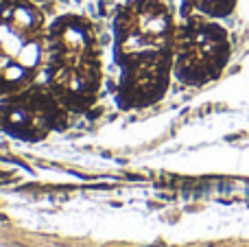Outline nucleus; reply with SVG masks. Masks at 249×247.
<instances>
[{
	"label": "nucleus",
	"instance_id": "1",
	"mask_svg": "<svg viewBox=\"0 0 249 247\" xmlns=\"http://www.w3.org/2000/svg\"><path fill=\"white\" fill-rule=\"evenodd\" d=\"M177 20L168 0H124L114 18L116 101L124 109L149 107L168 90Z\"/></svg>",
	"mask_w": 249,
	"mask_h": 247
},
{
	"label": "nucleus",
	"instance_id": "2",
	"mask_svg": "<svg viewBox=\"0 0 249 247\" xmlns=\"http://www.w3.org/2000/svg\"><path fill=\"white\" fill-rule=\"evenodd\" d=\"M44 77L70 112H88L103 86V51L88 18L68 13L48 24Z\"/></svg>",
	"mask_w": 249,
	"mask_h": 247
},
{
	"label": "nucleus",
	"instance_id": "3",
	"mask_svg": "<svg viewBox=\"0 0 249 247\" xmlns=\"http://www.w3.org/2000/svg\"><path fill=\"white\" fill-rule=\"evenodd\" d=\"M46 31L31 0H0V96L31 86L44 70Z\"/></svg>",
	"mask_w": 249,
	"mask_h": 247
},
{
	"label": "nucleus",
	"instance_id": "4",
	"mask_svg": "<svg viewBox=\"0 0 249 247\" xmlns=\"http://www.w3.org/2000/svg\"><path fill=\"white\" fill-rule=\"evenodd\" d=\"M232 55L230 35L214 18L186 13L177 22L173 74L186 86H206L221 77Z\"/></svg>",
	"mask_w": 249,
	"mask_h": 247
},
{
	"label": "nucleus",
	"instance_id": "5",
	"mask_svg": "<svg viewBox=\"0 0 249 247\" xmlns=\"http://www.w3.org/2000/svg\"><path fill=\"white\" fill-rule=\"evenodd\" d=\"M70 109L48 88L31 83L18 92L0 96V131L24 142H39L68 125Z\"/></svg>",
	"mask_w": 249,
	"mask_h": 247
},
{
	"label": "nucleus",
	"instance_id": "6",
	"mask_svg": "<svg viewBox=\"0 0 249 247\" xmlns=\"http://www.w3.org/2000/svg\"><path fill=\"white\" fill-rule=\"evenodd\" d=\"M238 0H184V16L186 13H201L208 18H228L236 9Z\"/></svg>",
	"mask_w": 249,
	"mask_h": 247
}]
</instances>
